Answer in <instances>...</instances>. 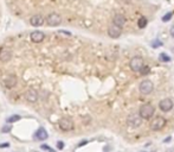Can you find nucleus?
<instances>
[{"mask_svg":"<svg viewBox=\"0 0 174 152\" xmlns=\"http://www.w3.org/2000/svg\"><path fill=\"white\" fill-rule=\"evenodd\" d=\"M154 112H155V109L154 107L149 104H144L140 107V110H139V117L141 119H144V120H148L150 119L153 115H154Z\"/></svg>","mask_w":174,"mask_h":152,"instance_id":"obj_1","label":"nucleus"},{"mask_svg":"<svg viewBox=\"0 0 174 152\" xmlns=\"http://www.w3.org/2000/svg\"><path fill=\"white\" fill-rule=\"evenodd\" d=\"M166 126V119L163 117H156L152 120L150 123V130L152 131H160Z\"/></svg>","mask_w":174,"mask_h":152,"instance_id":"obj_2","label":"nucleus"},{"mask_svg":"<svg viewBox=\"0 0 174 152\" xmlns=\"http://www.w3.org/2000/svg\"><path fill=\"white\" fill-rule=\"evenodd\" d=\"M3 83H4V86H5L6 88L12 89V88H14V87L17 86L18 78H17V76H16L14 74H7V75L4 76V78H3Z\"/></svg>","mask_w":174,"mask_h":152,"instance_id":"obj_3","label":"nucleus"},{"mask_svg":"<svg viewBox=\"0 0 174 152\" xmlns=\"http://www.w3.org/2000/svg\"><path fill=\"white\" fill-rule=\"evenodd\" d=\"M58 126L63 131V132H69V131L74 130V123L69 118H62L58 121Z\"/></svg>","mask_w":174,"mask_h":152,"instance_id":"obj_4","label":"nucleus"},{"mask_svg":"<svg viewBox=\"0 0 174 152\" xmlns=\"http://www.w3.org/2000/svg\"><path fill=\"white\" fill-rule=\"evenodd\" d=\"M129 67H130V69L133 70V72H135V73L140 72L141 68L143 67V59L141 57H139V56L133 57L130 59V62H129Z\"/></svg>","mask_w":174,"mask_h":152,"instance_id":"obj_5","label":"nucleus"},{"mask_svg":"<svg viewBox=\"0 0 174 152\" xmlns=\"http://www.w3.org/2000/svg\"><path fill=\"white\" fill-rule=\"evenodd\" d=\"M46 23L49 26H58L62 23V17L58 13H50L46 17Z\"/></svg>","mask_w":174,"mask_h":152,"instance_id":"obj_6","label":"nucleus"},{"mask_svg":"<svg viewBox=\"0 0 174 152\" xmlns=\"http://www.w3.org/2000/svg\"><path fill=\"white\" fill-rule=\"evenodd\" d=\"M140 92L142 93V94H150L152 92H153V89H154V86H153V83L150 82L149 80H143L142 82L140 83Z\"/></svg>","mask_w":174,"mask_h":152,"instance_id":"obj_7","label":"nucleus"},{"mask_svg":"<svg viewBox=\"0 0 174 152\" xmlns=\"http://www.w3.org/2000/svg\"><path fill=\"white\" fill-rule=\"evenodd\" d=\"M159 108L162 110V112H169V110L173 108V101L171 99H162L159 102Z\"/></svg>","mask_w":174,"mask_h":152,"instance_id":"obj_8","label":"nucleus"},{"mask_svg":"<svg viewBox=\"0 0 174 152\" xmlns=\"http://www.w3.org/2000/svg\"><path fill=\"white\" fill-rule=\"evenodd\" d=\"M12 58V51L8 48H1L0 49V61L4 63L8 62Z\"/></svg>","mask_w":174,"mask_h":152,"instance_id":"obj_9","label":"nucleus"},{"mask_svg":"<svg viewBox=\"0 0 174 152\" xmlns=\"http://www.w3.org/2000/svg\"><path fill=\"white\" fill-rule=\"evenodd\" d=\"M30 24L34 27H38V26H42L44 24V17L42 14H34L30 18Z\"/></svg>","mask_w":174,"mask_h":152,"instance_id":"obj_10","label":"nucleus"},{"mask_svg":"<svg viewBox=\"0 0 174 152\" xmlns=\"http://www.w3.org/2000/svg\"><path fill=\"white\" fill-rule=\"evenodd\" d=\"M44 38H45V35L42 31H33L30 35V39H31V42H33V43H42L44 40Z\"/></svg>","mask_w":174,"mask_h":152,"instance_id":"obj_11","label":"nucleus"},{"mask_svg":"<svg viewBox=\"0 0 174 152\" xmlns=\"http://www.w3.org/2000/svg\"><path fill=\"white\" fill-rule=\"evenodd\" d=\"M125 22H127V19H125L124 16H122V14H116V16L114 17V19H113V25H115V26H117V27L121 29V27L124 26Z\"/></svg>","mask_w":174,"mask_h":152,"instance_id":"obj_12","label":"nucleus"},{"mask_svg":"<svg viewBox=\"0 0 174 152\" xmlns=\"http://www.w3.org/2000/svg\"><path fill=\"white\" fill-rule=\"evenodd\" d=\"M128 124L133 127H138L141 125V118L139 117V114H130L128 117Z\"/></svg>","mask_w":174,"mask_h":152,"instance_id":"obj_13","label":"nucleus"},{"mask_svg":"<svg viewBox=\"0 0 174 152\" xmlns=\"http://www.w3.org/2000/svg\"><path fill=\"white\" fill-rule=\"evenodd\" d=\"M25 97H26V100L28 101V102L33 104L38 100V92L34 89H28L26 92V94H25Z\"/></svg>","mask_w":174,"mask_h":152,"instance_id":"obj_14","label":"nucleus"},{"mask_svg":"<svg viewBox=\"0 0 174 152\" xmlns=\"http://www.w3.org/2000/svg\"><path fill=\"white\" fill-rule=\"evenodd\" d=\"M121 33H122L121 29L117 27V26H115V25H111V26L108 29V35L110 36V38L116 39V38H119V37L121 36Z\"/></svg>","mask_w":174,"mask_h":152,"instance_id":"obj_15","label":"nucleus"},{"mask_svg":"<svg viewBox=\"0 0 174 152\" xmlns=\"http://www.w3.org/2000/svg\"><path fill=\"white\" fill-rule=\"evenodd\" d=\"M47 137H49V133L46 132V130H45L44 127H39V128L37 130V132H36V138H37L38 140H40V141L46 140Z\"/></svg>","mask_w":174,"mask_h":152,"instance_id":"obj_16","label":"nucleus"},{"mask_svg":"<svg viewBox=\"0 0 174 152\" xmlns=\"http://www.w3.org/2000/svg\"><path fill=\"white\" fill-rule=\"evenodd\" d=\"M147 23H148V20L147 18H144V17H140L139 20H138V26L139 29H144L147 26Z\"/></svg>","mask_w":174,"mask_h":152,"instance_id":"obj_17","label":"nucleus"},{"mask_svg":"<svg viewBox=\"0 0 174 152\" xmlns=\"http://www.w3.org/2000/svg\"><path fill=\"white\" fill-rule=\"evenodd\" d=\"M22 119V117L20 115H18V114H13V115H11V117H8L7 118V123L8 124H13V123H17V121H19Z\"/></svg>","mask_w":174,"mask_h":152,"instance_id":"obj_18","label":"nucleus"},{"mask_svg":"<svg viewBox=\"0 0 174 152\" xmlns=\"http://www.w3.org/2000/svg\"><path fill=\"white\" fill-rule=\"evenodd\" d=\"M149 72H150L149 65H144V64H143V67L141 68V70H140L139 73H140L142 76H146V75H148V74H149Z\"/></svg>","mask_w":174,"mask_h":152,"instance_id":"obj_19","label":"nucleus"},{"mask_svg":"<svg viewBox=\"0 0 174 152\" xmlns=\"http://www.w3.org/2000/svg\"><path fill=\"white\" fill-rule=\"evenodd\" d=\"M160 61H162V62H171V57L167 54L162 52V54H160Z\"/></svg>","mask_w":174,"mask_h":152,"instance_id":"obj_20","label":"nucleus"},{"mask_svg":"<svg viewBox=\"0 0 174 152\" xmlns=\"http://www.w3.org/2000/svg\"><path fill=\"white\" fill-rule=\"evenodd\" d=\"M11 130H12V126H11V124H8V125H5L4 127H1V132L3 133H9Z\"/></svg>","mask_w":174,"mask_h":152,"instance_id":"obj_21","label":"nucleus"},{"mask_svg":"<svg viewBox=\"0 0 174 152\" xmlns=\"http://www.w3.org/2000/svg\"><path fill=\"white\" fill-rule=\"evenodd\" d=\"M172 16H173V13H172V12H168V13H166L165 16L162 17V22H163V23H166V22H169V20H171V18H172Z\"/></svg>","mask_w":174,"mask_h":152,"instance_id":"obj_22","label":"nucleus"},{"mask_svg":"<svg viewBox=\"0 0 174 152\" xmlns=\"http://www.w3.org/2000/svg\"><path fill=\"white\" fill-rule=\"evenodd\" d=\"M161 45H162V42H161V40H159V39L154 40V42L152 43V46H153V48H158V46H161Z\"/></svg>","mask_w":174,"mask_h":152,"instance_id":"obj_23","label":"nucleus"},{"mask_svg":"<svg viewBox=\"0 0 174 152\" xmlns=\"http://www.w3.org/2000/svg\"><path fill=\"white\" fill-rule=\"evenodd\" d=\"M42 149L43 150H45V151H47V152H55V150L51 147V146H49V145H42Z\"/></svg>","mask_w":174,"mask_h":152,"instance_id":"obj_24","label":"nucleus"},{"mask_svg":"<svg viewBox=\"0 0 174 152\" xmlns=\"http://www.w3.org/2000/svg\"><path fill=\"white\" fill-rule=\"evenodd\" d=\"M57 149L58 150H63L64 149V143H63V141H57Z\"/></svg>","mask_w":174,"mask_h":152,"instance_id":"obj_25","label":"nucleus"},{"mask_svg":"<svg viewBox=\"0 0 174 152\" xmlns=\"http://www.w3.org/2000/svg\"><path fill=\"white\" fill-rule=\"evenodd\" d=\"M86 143H88V141H86V140H83V141H81V143H80L78 145H77V146H78V147H81V146H84Z\"/></svg>","mask_w":174,"mask_h":152,"instance_id":"obj_26","label":"nucleus"},{"mask_svg":"<svg viewBox=\"0 0 174 152\" xmlns=\"http://www.w3.org/2000/svg\"><path fill=\"white\" fill-rule=\"evenodd\" d=\"M9 144L8 143H5V144H0V149H5V147H8Z\"/></svg>","mask_w":174,"mask_h":152,"instance_id":"obj_27","label":"nucleus"},{"mask_svg":"<svg viewBox=\"0 0 174 152\" xmlns=\"http://www.w3.org/2000/svg\"><path fill=\"white\" fill-rule=\"evenodd\" d=\"M171 36H172V37L174 38V25H173V26L171 27Z\"/></svg>","mask_w":174,"mask_h":152,"instance_id":"obj_28","label":"nucleus"},{"mask_svg":"<svg viewBox=\"0 0 174 152\" xmlns=\"http://www.w3.org/2000/svg\"><path fill=\"white\" fill-rule=\"evenodd\" d=\"M167 141H171V137H167L165 140H163V143H167Z\"/></svg>","mask_w":174,"mask_h":152,"instance_id":"obj_29","label":"nucleus"},{"mask_svg":"<svg viewBox=\"0 0 174 152\" xmlns=\"http://www.w3.org/2000/svg\"><path fill=\"white\" fill-rule=\"evenodd\" d=\"M32 152H36V151H32Z\"/></svg>","mask_w":174,"mask_h":152,"instance_id":"obj_30","label":"nucleus"}]
</instances>
